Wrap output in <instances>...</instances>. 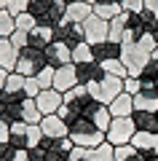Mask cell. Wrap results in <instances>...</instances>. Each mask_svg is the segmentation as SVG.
<instances>
[{"instance_id": "30", "label": "cell", "mask_w": 158, "mask_h": 161, "mask_svg": "<svg viewBox=\"0 0 158 161\" xmlns=\"http://www.w3.org/2000/svg\"><path fill=\"white\" fill-rule=\"evenodd\" d=\"M24 75L19 73H8V80H6V89L3 92H11V94H24Z\"/></svg>"}, {"instance_id": "38", "label": "cell", "mask_w": 158, "mask_h": 161, "mask_svg": "<svg viewBox=\"0 0 158 161\" xmlns=\"http://www.w3.org/2000/svg\"><path fill=\"white\" fill-rule=\"evenodd\" d=\"M89 158H91V150L80 148V145H75V148L70 150V156H67V161H89Z\"/></svg>"}, {"instance_id": "28", "label": "cell", "mask_w": 158, "mask_h": 161, "mask_svg": "<svg viewBox=\"0 0 158 161\" xmlns=\"http://www.w3.org/2000/svg\"><path fill=\"white\" fill-rule=\"evenodd\" d=\"M83 62H94V54H91V46L89 43H80V46L73 48V64H83Z\"/></svg>"}, {"instance_id": "29", "label": "cell", "mask_w": 158, "mask_h": 161, "mask_svg": "<svg viewBox=\"0 0 158 161\" xmlns=\"http://www.w3.org/2000/svg\"><path fill=\"white\" fill-rule=\"evenodd\" d=\"M139 80H145V83H158V59H147V64L142 67L139 73Z\"/></svg>"}, {"instance_id": "24", "label": "cell", "mask_w": 158, "mask_h": 161, "mask_svg": "<svg viewBox=\"0 0 158 161\" xmlns=\"http://www.w3.org/2000/svg\"><path fill=\"white\" fill-rule=\"evenodd\" d=\"M22 121L24 124H35V126H40V121H43V113L38 110V102L30 97H24V102H22Z\"/></svg>"}, {"instance_id": "6", "label": "cell", "mask_w": 158, "mask_h": 161, "mask_svg": "<svg viewBox=\"0 0 158 161\" xmlns=\"http://www.w3.org/2000/svg\"><path fill=\"white\" fill-rule=\"evenodd\" d=\"M62 97H64L62 105H64V108H67L73 115H86V110H89L91 102H94V97L89 94V89L80 86V83H78V86H73L70 92H64Z\"/></svg>"}, {"instance_id": "11", "label": "cell", "mask_w": 158, "mask_h": 161, "mask_svg": "<svg viewBox=\"0 0 158 161\" xmlns=\"http://www.w3.org/2000/svg\"><path fill=\"white\" fill-rule=\"evenodd\" d=\"M73 86H78V67H75L73 62L70 64H62L59 70H54V86L51 89H57V92H70Z\"/></svg>"}, {"instance_id": "16", "label": "cell", "mask_w": 158, "mask_h": 161, "mask_svg": "<svg viewBox=\"0 0 158 161\" xmlns=\"http://www.w3.org/2000/svg\"><path fill=\"white\" fill-rule=\"evenodd\" d=\"M40 132H43V137H67V124H64L57 113L54 115H43Z\"/></svg>"}, {"instance_id": "1", "label": "cell", "mask_w": 158, "mask_h": 161, "mask_svg": "<svg viewBox=\"0 0 158 161\" xmlns=\"http://www.w3.org/2000/svg\"><path fill=\"white\" fill-rule=\"evenodd\" d=\"M67 137L73 140V145H80V148H89V150L105 142V132L96 129L94 121L83 118V115H78V118L67 126Z\"/></svg>"}, {"instance_id": "35", "label": "cell", "mask_w": 158, "mask_h": 161, "mask_svg": "<svg viewBox=\"0 0 158 161\" xmlns=\"http://www.w3.org/2000/svg\"><path fill=\"white\" fill-rule=\"evenodd\" d=\"M139 89H142V80L137 78V75H129V78H123V92L126 94H139Z\"/></svg>"}, {"instance_id": "15", "label": "cell", "mask_w": 158, "mask_h": 161, "mask_svg": "<svg viewBox=\"0 0 158 161\" xmlns=\"http://www.w3.org/2000/svg\"><path fill=\"white\" fill-rule=\"evenodd\" d=\"M78 67V83L80 86H89V83H99L105 78V70H102L99 62H83V64H75Z\"/></svg>"}, {"instance_id": "46", "label": "cell", "mask_w": 158, "mask_h": 161, "mask_svg": "<svg viewBox=\"0 0 158 161\" xmlns=\"http://www.w3.org/2000/svg\"><path fill=\"white\" fill-rule=\"evenodd\" d=\"M0 8H6V0H0Z\"/></svg>"}, {"instance_id": "32", "label": "cell", "mask_w": 158, "mask_h": 161, "mask_svg": "<svg viewBox=\"0 0 158 161\" xmlns=\"http://www.w3.org/2000/svg\"><path fill=\"white\" fill-rule=\"evenodd\" d=\"M54 3H57V0H30V8H27V11L32 14L35 19H40L51 6H54Z\"/></svg>"}, {"instance_id": "33", "label": "cell", "mask_w": 158, "mask_h": 161, "mask_svg": "<svg viewBox=\"0 0 158 161\" xmlns=\"http://www.w3.org/2000/svg\"><path fill=\"white\" fill-rule=\"evenodd\" d=\"M40 92H43V89H40V83H38V78H35V75H30V78L24 80V97H30V99H35V97H38Z\"/></svg>"}, {"instance_id": "8", "label": "cell", "mask_w": 158, "mask_h": 161, "mask_svg": "<svg viewBox=\"0 0 158 161\" xmlns=\"http://www.w3.org/2000/svg\"><path fill=\"white\" fill-rule=\"evenodd\" d=\"M54 40L64 43L67 48H75L83 43V24H75V22H67L64 19L59 27H54Z\"/></svg>"}, {"instance_id": "21", "label": "cell", "mask_w": 158, "mask_h": 161, "mask_svg": "<svg viewBox=\"0 0 158 161\" xmlns=\"http://www.w3.org/2000/svg\"><path fill=\"white\" fill-rule=\"evenodd\" d=\"M131 118H134L137 132H153V134H158V113H147V110H139V113H134Z\"/></svg>"}, {"instance_id": "49", "label": "cell", "mask_w": 158, "mask_h": 161, "mask_svg": "<svg viewBox=\"0 0 158 161\" xmlns=\"http://www.w3.org/2000/svg\"><path fill=\"white\" fill-rule=\"evenodd\" d=\"M0 40H3V38H0Z\"/></svg>"}, {"instance_id": "48", "label": "cell", "mask_w": 158, "mask_h": 161, "mask_svg": "<svg viewBox=\"0 0 158 161\" xmlns=\"http://www.w3.org/2000/svg\"><path fill=\"white\" fill-rule=\"evenodd\" d=\"M155 86H158V83H155Z\"/></svg>"}, {"instance_id": "2", "label": "cell", "mask_w": 158, "mask_h": 161, "mask_svg": "<svg viewBox=\"0 0 158 161\" xmlns=\"http://www.w3.org/2000/svg\"><path fill=\"white\" fill-rule=\"evenodd\" d=\"M46 67H48V64H46L43 48H32V46L19 48L16 70H14V73H19V75H24V78H30V75H38L40 70H46Z\"/></svg>"}, {"instance_id": "36", "label": "cell", "mask_w": 158, "mask_h": 161, "mask_svg": "<svg viewBox=\"0 0 158 161\" xmlns=\"http://www.w3.org/2000/svg\"><path fill=\"white\" fill-rule=\"evenodd\" d=\"M35 78H38V83H40V89H51V86H54V70H51V67H46V70H40V73L35 75Z\"/></svg>"}, {"instance_id": "25", "label": "cell", "mask_w": 158, "mask_h": 161, "mask_svg": "<svg viewBox=\"0 0 158 161\" xmlns=\"http://www.w3.org/2000/svg\"><path fill=\"white\" fill-rule=\"evenodd\" d=\"M89 161H115V145H110L107 140L96 148H91V158Z\"/></svg>"}, {"instance_id": "20", "label": "cell", "mask_w": 158, "mask_h": 161, "mask_svg": "<svg viewBox=\"0 0 158 161\" xmlns=\"http://www.w3.org/2000/svg\"><path fill=\"white\" fill-rule=\"evenodd\" d=\"M126 38H129V30H126V19H123V11H121L115 19H110L107 40H113V43H121V46H123V43H126Z\"/></svg>"}, {"instance_id": "4", "label": "cell", "mask_w": 158, "mask_h": 161, "mask_svg": "<svg viewBox=\"0 0 158 161\" xmlns=\"http://www.w3.org/2000/svg\"><path fill=\"white\" fill-rule=\"evenodd\" d=\"M134 134H137L134 118H131V115H126V118H113L110 129L105 132V140H107L110 145H115V148H121V145H129Z\"/></svg>"}, {"instance_id": "34", "label": "cell", "mask_w": 158, "mask_h": 161, "mask_svg": "<svg viewBox=\"0 0 158 161\" xmlns=\"http://www.w3.org/2000/svg\"><path fill=\"white\" fill-rule=\"evenodd\" d=\"M27 8H30V0H6V11H11L14 16L24 14Z\"/></svg>"}, {"instance_id": "44", "label": "cell", "mask_w": 158, "mask_h": 161, "mask_svg": "<svg viewBox=\"0 0 158 161\" xmlns=\"http://www.w3.org/2000/svg\"><path fill=\"white\" fill-rule=\"evenodd\" d=\"M94 6H121L118 0H94Z\"/></svg>"}, {"instance_id": "23", "label": "cell", "mask_w": 158, "mask_h": 161, "mask_svg": "<svg viewBox=\"0 0 158 161\" xmlns=\"http://www.w3.org/2000/svg\"><path fill=\"white\" fill-rule=\"evenodd\" d=\"M131 145H134L137 150H153V153H158V134H153V132H137L134 137H131Z\"/></svg>"}, {"instance_id": "10", "label": "cell", "mask_w": 158, "mask_h": 161, "mask_svg": "<svg viewBox=\"0 0 158 161\" xmlns=\"http://www.w3.org/2000/svg\"><path fill=\"white\" fill-rule=\"evenodd\" d=\"M43 54H46V64H48L51 70H59L62 64L73 62V48H67L64 43H59V40L48 43V46L43 48Z\"/></svg>"}, {"instance_id": "41", "label": "cell", "mask_w": 158, "mask_h": 161, "mask_svg": "<svg viewBox=\"0 0 158 161\" xmlns=\"http://www.w3.org/2000/svg\"><path fill=\"white\" fill-rule=\"evenodd\" d=\"M8 137H11V126L6 121H0V142H8Z\"/></svg>"}, {"instance_id": "39", "label": "cell", "mask_w": 158, "mask_h": 161, "mask_svg": "<svg viewBox=\"0 0 158 161\" xmlns=\"http://www.w3.org/2000/svg\"><path fill=\"white\" fill-rule=\"evenodd\" d=\"M8 40H11L16 48H24V46H27V32H22V30H14V35H11Z\"/></svg>"}, {"instance_id": "7", "label": "cell", "mask_w": 158, "mask_h": 161, "mask_svg": "<svg viewBox=\"0 0 158 161\" xmlns=\"http://www.w3.org/2000/svg\"><path fill=\"white\" fill-rule=\"evenodd\" d=\"M22 102H24V94L0 92V121H6L8 126L22 121Z\"/></svg>"}, {"instance_id": "45", "label": "cell", "mask_w": 158, "mask_h": 161, "mask_svg": "<svg viewBox=\"0 0 158 161\" xmlns=\"http://www.w3.org/2000/svg\"><path fill=\"white\" fill-rule=\"evenodd\" d=\"M153 59H158V46H155V51H153Z\"/></svg>"}, {"instance_id": "5", "label": "cell", "mask_w": 158, "mask_h": 161, "mask_svg": "<svg viewBox=\"0 0 158 161\" xmlns=\"http://www.w3.org/2000/svg\"><path fill=\"white\" fill-rule=\"evenodd\" d=\"M147 59H150V51H145L139 43H123L121 62L126 64L129 75H137V78H139V73H142V67L147 64Z\"/></svg>"}, {"instance_id": "42", "label": "cell", "mask_w": 158, "mask_h": 161, "mask_svg": "<svg viewBox=\"0 0 158 161\" xmlns=\"http://www.w3.org/2000/svg\"><path fill=\"white\" fill-rule=\"evenodd\" d=\"M145 8H147V11H153V14L158 16V0H145Z\"/></svg>"}, {"instance_id": "31", "label": "cell", "mask_w": 158, "mask_h": 161, "mask_svg": "<svg viewBox=\"0 0 158 161\" xmlns=\"http://www.w3.org/2000/svg\"><path fill=\"white\" fill-rule=\"evenodd\" d=\"M14 22H16V30H22V32H30V30L38 27V19H35L30 11H24V14H19V16H14Z\"/></svg>"}, {"instance_id": "19", "label": "cell", "mask_w": 158, "mask_h": 161, "mask_svg": "<svg viewBox=\"0 0 158 161\" xmlns=\"http://www.w3.org/2000/svg\"><path fill=\"white\" fill-rule=\"evenodd\" d=\"M16 57H19V48L14 46L8 38L0 40V67L8 70V73H14L16 70Z\"/></svg>"}, {"instance_id": "9", "label": "cell", "mask_w": 158, "mask_h": 161, "mask_svg": "<svg viewBox=\"0 0 158 161\" xmlns=\"http://www.w3.org/2000/svg\"><path fill=\"white\" fill-rule=\"evenodd\" d=\"M107 30H110V22H105V19H99L96 14H91L83 22V40L89 46H96L102 40H107Z\"/></svg>"}, {"instance_id": "26", "label": "cell", "mask_w": 158, "mask_h": 161, "mask_svg": "<svg viewBox=\"0 0 158 161\" xmlns=\"http://www.w3.org/2000/svg\"><path fill=\"white\" fill-rule=\"evenodd\" d=\"M14 30H16V22H14V14L0 8V38H11Z\"/></svg>"}, {"instance_id": "40", "label": "cell", "mask_w": 158, "mask_h": 161, "mask_svg": "<svg viewBox=\"0 0 158 161\" xmlns=\"http://www.w3.org/2000/svg\"><path fill=\"white\" fill-rule=\"evenodd\" d=\"M14 150H16V148H14L11 142H0V161H11L14 158Z\"/></svg>"}, {"instance_id": "17", "label": "cell", "mask_w": 158, "mask_h": 161, "mask_svg": "<svg viewBox=\"0 0 158 161\" xmlns=\"http://www.w3.org/2000/svg\"><path fill=\"white\" fill-rule=\"evenodd\" d=\"M107 108H110V115H113V118H126V115H134V97L123 92V94H118V97H115Z\"/></svg>"}, {"instance_id": "14", "label": "cell", "mask_w": 158, "mask_h": 161, "mask_svg": "<svg viewBox=\"0 0 158 161\" xmlns=\"http://www.w3.org/2000/svg\"><path fill=\"white\" fill-rule=\"evenodd\" d=\"M121 51L123 46L121 43H113V40H102L96 46H91V54H94V62H110V59H121Z\"/></svg>"}, {"instance_id": "50", "label": "cell", "mask_w": 158, "mask_h": 161, "mask_svg": "<svg viewBox=\"0 0 158 161\" xmlns=\"http://www.w3.org/2000/svg\"><path fill=\"white\" fill-rule=\"evenodd\" d=\"M27 161H30V158H27Z\"/></svg>"}, {"instance_id": "37", "label": "cell", "mask_w": 158, "mask_h": 161, "mask_svg": "<svg viewBox=\"0 0 158 161\" xmlns=\"http://www.w3.org/2000/svg\"><path fill=\"white\" fill-rule=\"evenodd\" d=\"M139 14H142V24H145V30H147V32H153V30L158 27V16L153 11H147V8H142Z\"/></svg>"}, {"instance_id": "18", "label": "cell", "mask_w": 158, "mask_h": 161, "mask_svg": "<svg viewBox=\"0 0 158 161\" xmlns=\"http://www.w3.org/2000/svg\"><path fill=\"white\" fill-rule=\"evenodd\" d=\"M48 43H54V30H51V27L38 24L35 30H30V32H27V46H32V48H46Z\"/></svg>"}, {"instance_id": "47", "label": "cell", "mask_w": 158, "mask_h": 161, "mask_svg": "<svg viewBox=\"0 0 158 161\" xmlns=\"http://www.w3.org/2000/svg\"><path fill=\"white\" fill-rule=\"evenodd\" d=\"M83 3H91V6H94V0H83Z\"/></svg>"}, {"instance_id": "43", "label": "cell", "mask_w": 158, "mask_h": 161, "mask_svg": "<svg viewBox=\"0 0 158 161\" xmlns=\"http://www.w3.org/2000/svg\"><path fill=\"white\" fill-rule=\"evenodd\" d=\"M6 80H8V70H3V67H0V92L6 89Z\"/></svg>"}, {"instance_id": "12", "label": "cell", "mask_w": 158, "mask_h": 161, "mask_svg": "<svg viewBox=\"0 0 158 161\" xmlns=\"http://www.w3.org/2000/svg\"><path fill=\"white\" fill-rule=\"evenodd\" d=\"M35 102H38V110L43 115H54L59 108H62L64 97H62V92H57V89H43V92L35 97Z\"/></svg>"}, {"instance_id": "3", "label": "cell", "mask_w": 158, "mask_h": 161, "mask_svg": "<svg viewBox=\"0 0 158 161\" xmlns=\"http://www.w3.org/2000/svg\"><path fill=\"white\" fill-rule=\"evenodd\" d=\"M40 137H43L40 126H35V124H24V121H16V124H11V137H8V142H11L16 150H30L32 145H38Z\"/></svg>"}, {"instance_id": "27", "label": "cell", "mask_w": 158, "mask_h": 161, "mask_svg": "<svg viewBox=\"0 0 158 161\" xmlns=\"http://www.w3.org/2000/svg\"><path fill=\"white\" fill-rule=\"evenodd\" d=\"M102 70L107 75H115V78H129V70L121 59H110V62H102Z\"/></svg>"}, {"instance_id": "22", "label": "cell", "mask_w": 158, "mask_h": 161, "mask_svg": "<svg viewBox=\"0 0 158 161\" xmlns=\"http://www.w3.org/2000/svg\"><path fill=\"white\" fill-rule=\"evenodd\" d=\"M94 14V8H91V3H83V0H78V3H73V6H67V14H64V19L67 22H75V24H83L86 19Z\"/></svg>"}, {"instance_id": "13", "label": "cell", "mask_w": 158, "mask_h": 161, "mask_svg": "<svg viewBox=\"0 0 158 161\" xmlns=\"http://www.w3.org/2000/svg\"><path fill=\"white\" fill-rule=\"evenodd\" d=\"M83 118H89V121H94V126L96 129H102V132H107L110 129V124H113V115H110V108L107 105H102V102H91V108L86 110V115Z\"/></svg>"}]
</instances>
